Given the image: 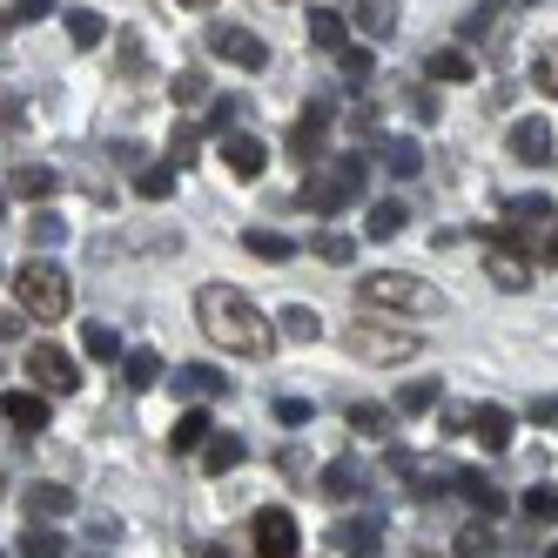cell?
I'll list each match as a JSON object with an SVG mask.
<instances>
[{"mask_svg": "<svg viewBox=\"0 0 558 558\" xmlns=\"http://www.w3.org/2000/svg\"><path fill=\"white\" fill-rule=\"evenodd\" d=\"M356 303H364V310H404V316H437V310H445V296H437L424 276H404V269L356 276Z\"/></svg>", "mask_w": 558, "mask_h": 558, "instance_id": "cell-3", "label": "cell"}, {"mask_svg": "<svg viewBox=\"0 0 558 558\" xmlns=\"http://www.w3.org/2000/svg\"><path fill=\"white\" fill-rule=\"evenodd\" d=\"M424 68H430V82H451V88H458V82H477V61H471V48H437Z\"/></svg>", "mask_w": 558, "mask_h": 558, "instance_id": "cell-18", "label": "cell"}, {"mask_svg": "<svg viewBox=\"0 0 558 558\" xmlns=\"http://www.w3.org/2000/svg\"><path fill=\"white\" fill-rule=\"evenodd\" d=\"M222 162H229V175H243V182H256V175L269 169V148H263L256 135H222Z\"/></svg>", "mask_w": 558, "mask_h": 558, "instance_id": "cell-14", "label": "cell"}, {"mask_svg": "<svg viewBox=\"0 0 558 558\" xmlns=\"http://www.w3.org/2000/svg\"><path fill=\"white\" fill-rule=\"evenodd\" d=\"M532 82H538V88L558 101V34H551V41L538 48V61H532Z\"/></svg>", "mask_w": 558, "mask_h": 558, "instance_id": "cell-45", "label": "cell"}, {"mask_svg": "<svg viewBox=\"0 0 558 558\" xmlns=\"http://www.w3.org/2000/svg\"><path fill=\"white\" fill-rule=\"evenodd\" d=\"M545 263H558V222H551V235H545Z\"/></svg>", "mask_w": 558, "mask_h": 558, "instance_id": "cell-52", "label": "cell"}, {"mask_svg": "<svg viewBox=\"0 0 558 558\" xmlns=\"http://www.w3.org/2000/svg\"><path fill=\"white\" fill-rule=\"evenodd\" d=\"M14 303L34 316V324H61V316L74 310V283L61 276V263L34 256L27 269H14Z\"/></svg>", "mask_w": 558, "mask_h": 558, "instance_id": "cell-2", "label": "cell"}, {"mask_svg": "<svg viewBox=\"0 0 558 558\" xmlns=\"http://www.w3.org/2000/svg\"><path fill=\"white\" fill-rule=\"evenodd\" d=\"M377 162H384L390 175L411 182V175H424V148H417V142H377Z\"/></svg>", "mask_w": 558, "mask_h": 558, "instance_id": "cell-22", "label": "cell"}, {"mask_svg": "<svg viewBox=\"0 0 558 558\" xmlns=\"http://www.w3.org/2000/svg\"><path fill=\"white\" fill-rule=\"evenodd\" d=\"M243 114H250V101H243V95H222V101L203 114V122H209V135H235V122H243Z\"/></svg>", "mask_w": 558, "mask_h": 558, "instance_id": "cell-38", "label": "cell"}, {"mask_svg": "<svg viewBox=\"0 0 558 558\" xmlns=\"http://www.w3.org/2000/svg\"><path fill=\"white\" fill-rule=\"evenodd\" d=\"M182 8H216V0H182Z\"/></svg>", "mask_w": 558, "mask_h": 558, "instance_id": "cell-53", "label": "cell"}, {"mask_svg": "<svg viewBox=\"0 0 558 558\" xmlns=\"http://www.w3.org/2000/svg\"><path fill=\"white\" fill-rule=\"evenodd\" d=\"M195 155H203V135H195V122H175V135H169V162H175V169H195Z\"/></svg>", "mask_w": 558, "mask_h": 558, "instance_id": "cell-40", "label": "cell"}, {"mask_svg": "<svg viewBox=\"0 0 558 558\" xmlns=\"http://www.w3.org/2000/svg\"><path fill=\"white\" fill-rule=\"evenodd\" d=\"M498 34H505V8H492V0L464 14V41H498Z\"/></svg>", "mask_w": 558, "mask_h": 558, "instance_id": "cell-30", "label": "cell"}, {"mask_svg": "<svg viewBox=\"0 0 558 558\" xmlns=\"http://www.w3.org/2000/svg\"><path fill=\"white\" fill-rule=\"evenodd\" d=\"M14 551H27V558H54V551H61V532H48V518H41V525H27V532L14 538Z\"/></svg>", "mask_w": 558, "mask_h": 558, "instance_id": "cell-42", "label": "cell"}, {"mask_svg": "<svg viewBox=\"0 0 558 558\" xmlns=\"http://www.w3.org/2000/svg\"><path fill=\"white\" fill-rule=\"evenodd\" d=\"M250 532H256V551H263V558H296V551H303V532H296V518H290L283 505H263Z\"/></svg>", "mask_w": 558, "mask_h": 558, "instance_id": "cell-7", "label": "cell"}, {"mask_svg": "<svg viewBox=\"0 0 558 558\" xmlns=\"http://www.w3.org/2000/svg\"><path fill=\"white\" fill-rule=\"evenodd\" d=\"M203 437H209V417H203V411H182V417H175V430H169V451L195 458V451H203Z\"/></svg>", "mask_w": 558, "mask_h": 558, "instance_id": "cell-26", "label": "cell"}, {"mask_svg": "<svg viewBox=\"0 0 558 558\" xmlns=\"http://www.w3.org/2000/svg\"><path fill=\"white\" fill-rule=\"evenodd\" d=\"M243 250L263 256V263H290V256H296V243H290L283 229H243Z\"/></svg>", "mask_w": 558, "mask_h": 558, "instance_id": "cell-23", "label": "cell"}, {"mask_svg": "<svg viewBox=\"0 0 558 558\" xmlns=\"http://www.w3.org/2000/svg\"><path fill=\"white\" fill-rule=\"evenodd\" d=\"M485 276H492V283L498 290H525L532 283V263H525V250H518V235H492V243H485Z\"/></svg>", "mask_w": 558, "mask_h": 558, "instance_id": "cell-9", "label": "cell"}, {"mask_svg": "<svg viewBox=\"0 0 558 558\" xmlns=\"http://www.w3.org/2000/svg\"><path fill=\"white\" fill-rule=\"evenodd\" d=\"M0 417H8L14 430H27V437H41L48 430V397H34V390H8V397H0Z\"/></svg>", "mask_w": 558, "mask_h": 558, "instance_id": "cell-12", "label": "cell"}, {"mask_svg": "<svg viewBox=\"0 0 558 558\" xmlns=\"http://www.w3.org/2000/svg\"><path fill=\"white\" fill-rule=\"evenodd\" d=\"M518 8H532V0H518Z\"/></svg>", "mask_w": 558, "mask_h": 558, "instance_id": "cell-55", "label": "cell"}, {"mask_svg": "<svg viewBox=\"0 0 558 558\" xmlns=\"http://www.w3.org/2000/svg\"><path fill=\"white\" fill-rule=\"evenodd\" d=\"M343 343H350V356H364V364H411L424 350L417 330H390V324H371V316H356L343 330Z\"/></svg>", "mask_w": 558, "mask_h": 558, "instance_id": "cell-5", "label": "cell"}, {"mask_svg": "<svg viewBox=\"0 0 558 558\" xmlns=\"http://www.w3.org/2000/svg\"><path fill=\"white\" fill-rule=\"evenodd\" d=\"M350 430H364V437H390V430H397V411H384V404H350Z\"/></svg>", "mask_w": 558, "mask_h": 558, "instance_id": "cell-33", "label": "cell"}, {"mask_svg": "<svg viewBox=\"0 0 558 558\" xmlns=\"http://www.w3.org/2000/svg\"><path fill=\"white\" fill-rule=\"evenodd\" d=\"M169 95H175L182 108H203V101H209V74H203V68H182L175 82H169Z\"/></svg>", "mask_w": 558, "mask_h": 558, "instance_id": "cell-36", "label": "cell"}, {"mask_svg": "<svg viewBox=\"0 0 558 558\" xmlns=\"http://www.w3.org/2000/svg\"><path fill=\"white\" fill-rule=\"evenodd\" d=\"M505 235H518V243H525V235H545L551 222H558V203H551V195L538 189V195H511V203H505Z\"/></svg>", "mask_w": 558, "mask_h": 558, "instance_id": "cell-10", "label": "cell"}, {"mask_svg": "<svg viewBox=\"0 0 558 558\" xmlns=\"http://www.w3.org/2000/svg\"><path fill=\"white\" fill-rule=\"evenodd\" d=\"M135 195H142V203H169V195H175V162L169 169H142L135 175Z\"/></svg>", "mask_w": 558, "mask_h": 558, "instance_id": "cell-39", "label": "cell"}, {"mask_svg": "<svg viewBox=\"0 0 558 558\" xmlns=\"http://www.w3.org/2000/svg\"><path fill=\"white\" fill-rule=\"evenodd\" d=\"M101 34H108V21H101V14H88V8H68V41H74V48H95Z\"/></svg>", "mask_w": 558, "mask_h": 558, "instance_id": "cell-35", "label": "cell"}, {"mask_svg": "<svg viewBox=\"0 0 558 558\" xmlns=\"http://www.w3.org/2000/svg\"><path fill=\"white\" fill-rule=\"evenodd\" d=\"M337 61H343V74H350V82H364V74H371V54H364V48H343Z\"/></svg>", "mask_w": 558, "mask_h": 558, "instance_id": "cell-50", "label": "cell"}, {"mask_svg": "<svg viewBox=\"0 0 558 558\" xmlns=\"http://www.w3.org/2000/svg\"><path fill=\"white\" fill-rule=\"evenodd\" d=\"M518 511H525L532 525H558V492L551 485H532L525 498H518Z\"/></svg>", "mask_w": 558, "mask_h": 558, "instance_id": "cell-34", "label": "cell"}, {"mask_svg": "<svg viewBox=\"0 0 558 558\" xmlns=\"http://www.w3.org/2000/svg\"><path fill=\"white\" fill-rule=\"evenodd\" d=\"M364 182H371L364 155H337V162L310 169V182H303V195H296V203H303L310 216H337V209H350L356 195H364Z\"/></svg>", "mask_w": 558, "mask_h": 558, "instance_id": "cell-4", "label": "cell"}, {"mask_svg": "<svg viewBox=\"0 0 558 558\" xmlns=\"http://www.w3.org/2000/svg\"><path fill=\"white\" fill-rule=\"evenodd\" d=\"M195 324H203V337L216 350H235V356H269L276 350L269 316L243 290H229V283H203V290H195Z\"/></svg>", "mask_w": 558, "mask_h": 558, "instance_id": "cell-1", "label": "cell"}, {"mask_svg": "<svg viewBox=\"0 0 558 558\" xmlns=\"http://www.w3.org/2000/svg\"><path fill=\"white\" fill-rule=\"evenodd\" d=\"M551 129H545V114H525V122H518L511 129V155H518V162H532V169H545L551 162Z\"/></svg>", "mask_w": 558, "mask_h": 558, "instance_id": "cell-13", "label": "cell"}, {"mask_svg": "<svg viewBox=\"0 0 558 558\" xmlns=\"http://www.w3.org/2000/svg\"><path fill=\"white\" fill-rule=\"evenodd\" d=\"M27 243H34V250H61V243H68V222H61L54 209H41V216L27 222Z\"/></svg>", "mask_w": 558, "mask_h": 558, "instance_id": "cell-37", "label": "cell"}, {"mask_svg": "<svg viewBox=\"0 0 558 558\" xmlns=\"http://www.w3.org/2000/svg\"><path fill=\"white\" fill-rule=\"evenodd\" d=\"M27 377L41 384V390H54V397L82 390V371H74V356L54 350V343H27Z\"/></svg>", "mask_w": 558, "mask_h": 558, "instance_id": "cell-6", "label": "cell"}, {"mask_svg": "<svg viewBox=\"0 0 558 558\" xmlns=\"http://www.w3.org/2000/svg\"><path fill=\"white\" fill-rule=\"evenodd\" d=\"M356 485H364V477H356V464H350V458H330L324 471H316V498H330V505H350V498H356Z\"/></svg>", "mask_w": 558, "mask_h": 558, "instance_id": "cell-16", "label": "cell"}, {"mask_svg": "<svg viewBox=\"0 0 558 558\" xmlns=\"http://www.w3.org/2000/svg\"><path fill=\"white\" fill-rule=\"evenodd\" d=\"M82 350L95 356V364H114V356H122V337H114L108 324H88V330H82Z\"/></svg>", "mask_w": 558, "mask_h": 558, "instance_id": "cell-41", "label": "cell"}, {"mask_svg": "<svg viewBox=\"0 0 558 558\" xmlns=\"http://www.w3.org/2000/svg\"><path fill=\"white\" fill-rule=\"evenodd\" d=\"M404 222H411V209H404V203H371L364 235H371V243H390V235H404Z\"/></svg>", "mask_w": 558, "mask_h": 558, "instance_id": "cell-21", "label": "cell"}, {"mask_svg": "<svg viewBox=\"0 0 558 558\" xmlns=\"http://www.w3.org/2000/svg\"><path fill=\"white\" fill-rule=\"evenodd\" d=\"M390 411H397V417H430V411H437V384H404Z\"/></svg>", "mask_w": 558, "mask_h": 558, "instance_id": "cell-32", "label": "cell"}, {"mask_svg": "<svg viewBox=\"0 0 558 558\" xmlns=\"http://www.w3.org/2000/svg\"><path fill=\"white\" fill-rule=\"evenodd\" d=\"M451 485H458V492H464V498H471L477 511H485V518H498V511H505V492L492 485V477H477V471H458Z\"/></svg>", "mask_w": 558, "mask_h": 558, "instance_id": "cell-24", "label": "cell"}, {"mask_svg": "<svg viewBox=\"0 0 558 558\" xmlns=\"http://www.w3.org/2000/svg\"><path fill=\"white\" fill-rule=\"evenodd\" d=\"M0 216H8V195H0Z\"/></svg>", "mask_w": 558, "mask_h": 558, "instance_id": "cell-54", "label": "cell"}, {"mask_svg": "<svg viewBox=\"0 0 558 558\" xmlns=\"http://www.w3.org/2000/svg\"><path fill=\"white\" fill-rule=\"evenodd\" d=\"M122 377H129V390H155V384H162V356H155V350H129Z\"/></svg>", "mask_w": 558, "mask_h": 558, "instance_id": "cell-27", "label": "cell"}, {"mask_svg": "<svg viewBox=\"0 0 558 558\" xmlns=\"http://www.w3.org/2000/svg\"><path fill=\"white\" fill-rule=\"evenodd\" d=\"M316 256H324V263H350L356 243H350V235H337V229H324V235H316Z\"/></svg>", "mask_w": 558, "mask_h": 558, "instance_id": "cell-47", "label": "cell"}, {"mask_svg": "<svg viewBox=\"0 0 558 558\" xmlns=\"http://www.w3.org/2000/svg\"><path fill=\"white\" fill-rule=\"evenodd\" d=\"M451 551H464V558H477V551H498V538H492V525H464Z\"/></svg>", "mask_w": 558, "mask_h": 558, "instance_id": "cell-46", "label": "cell"}, {"mask_svg": "<svg viewBox=\"0 0 558 558\" xmlns=\"http://www.w3.org/2000/svg\"><path fill=\"white\" fill-rule=\"evenodd\" d=\"M21 330H27V310H21V303L0 310V343H21Z\"/></svg>", "mask_w": 558, "mask_h": 558, "instance_id": "cell-49", "label": "cell"}, {"mask_svg": "<svg viewBox=\"0 0 558 558\" xmlns=\"http://www.w3.org/2000/svg\"><path fill=\"white\" fill-rule=\"evenodd\" d=\"M464 430H471L485 451H505V445H511V411H498V404H477V411H464Z\"/></svg>", "mask_w": 558, "mask_h": 558, "instance_id": "cell-15", "label": "cell"}, {"mask_svg": "<svg viewBox=\"0 0 558 558\" xmlns=\"http://www.w3.org/2000/svg\"><path fill=\"white\" fill-rule=\"evenodd\" d=\"M41 14H54V0H14V8H0V34H14V27L41 21Z\"/></svg>", "mask_w": 558, "mask_h": 558, "instance_id": "cell-43", "label": "cell"}, {"mask_svg": "<svg viewBox=\"0 0 558 558\" xmlns=\"http://www.w3.org/2000/svg\"><path fill=\"white\" fill-rule=\"evenodd\" d=\"M54 189H61V175H54V169H41V162L14 169V195H27V203H48Z\"/></svg>", "mask_w": 558, "mask_h": 558, "instance_id": "cell-28", "label": "cell"}, {"mask_svg": "<svg viewBox=\"0 0 558 558\" xmlns=\"http://www.w3.org/2000/svg\"><path fill=\"white\" fill-rule=\"evenodd\" d=\"M195 458H203V471L216 477V471H235V464H243V458H250V445L222 430V437H203V451H195Z\"/></svg>", "mask_w": 558, "mask_h": 558, "instance_id": "cell-19", "label": "cell"}, {"mask_svg": "<svg viewBox=\"0 0 558 558\" xmlns=\"http://www.w3.org/2000/svg\"><path fill=\"white\" fill-rule=\"evenodd\" d=\"M276 417L296 430V424H310V404H303V397H283V404H276Z\"/></svg>", "mask_w": 558, "mask_h": 558, "instance_id": "cell-51", "label": "cell"}, {"mask_svg": "<svg viewBox=\"0 0 558 558\" xmlns=\"http://www.w3.org/2000/svg\"><path fill=\"white\" fill-rule=\"evenodd\" d=\"M330 545H337V551H350V558H364V551H377V545H384V525H377V518H343V525L330 532Z\"/></svg>", "mask_w": 558, "mask_h": 558, "instance_id": "cell-17", "label": "cell"}, {"mask_svg": "<svg viewBox=\"0 0 558 558\" xmlns=\"http://www.w3.org/2000/svg\"><path fill=\"white\" fill-rule=\"evenodd\" d=\"M175 390H182V397H229V377L209 371V364H182V371H175Z\"/></svg>", "mask_w": 558, "mask_h": 558, "instance_id": "cell-20", "label": "cell"}, {"mask_svg": "<svg viewBox=\"0 0 558 558\" xmlns=\"http://www.w3.org/2000/svg\"><path fill=\"white\" fill-rule=\"evenodd\" d=\"M27 511H34V518H68V511H74V492H61V485H34V492H27Z\"/></svg>", "mask_w": 558, "mask_h": 558, "instance_id": "cell-31", "label": "cell"}, {"mask_svg": "<svg viewBox=\"0 0 558 558\" xmlns=\"http://www.w3.org/2000/svg\"><path fill=\"white\" fill-rule=\"evenodd\" d=\"M209 54H216V61H229V68H250V74H256V68H269V48L256 41L250 27H229V21H216V27H209Z\"/></svg>", "mask_w": 558, "mask_h": 558, "instance_id": "cell-8", "label": "cell"}, {"mask_svg": "<svg viewBox=\"0 0 558 558\" xmlns=\"http://www.w3.org/2000/svg\"><path fill=\"white\" fill-rule=\"evenodd\" d=\"M114 54H122V61H114V68H122V82H142V41H135V34H122V48H114Z\"/></svg>", "mask_w": 558, "mask_h": 558, "instance_id": "cell-48", "label": "cell"}, {"mask_svg": "<svg viewBox=\"0 0 558 558\" xmlns=\"http://www.w3.org/2000/svg\"><path fill=\"white\" fill-rule=\"evenodd\" d=\"M330 101H310L303 114H296V129H290V155L296 162H316V155H324V142H330Z\"/></svg>", "mask_w": 558, "mask_h": 558, "instance_id": "cell-11", "label": "cell"}, {"mask_svg": "<svg viewBox=\"0 0 558 558\" xmlns=\"http://www.w3.org/2000/svg\"><path fill=\"white\" fill-rule=\"evenodd\" d=\"M310 41H316V48H343V14L316 8V14H310Z\"/></svg>", "mask_w": 558, "mask_h": 558, "instance_id": "cell-44", "label": "cell"}, {"mask_svg": "<svg viewBox=\"0 0 558 558\" xmlns=\"http://www.w3.org/2000/svg\"><path fill=\"white\" fill-rule=\"evenodd\" d=\"M350 8H356V27L377 34V41H384V34H397V0H350Z\"/></svg>", "mask_w": 558, "mask_h": 558, "instance_id": "cell-25", "label": "cell"}, {"mask_svg": "<svg viewBox=\"0 0 558 558\" xmlns=\"http://www.w3.org/2000/svg\"><path fill=\"white\" fill-rule=\"evenodd\" d=\"M276 330H283V337H296V343H316V337H324V316H316V310H303V303H290L283 316H276Z\"/></svg>", "mask_w": 558, "mask_h": 558, "instance_id": "cell-29", "label": "cell"}]
</instances>
